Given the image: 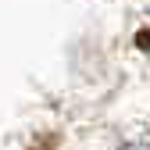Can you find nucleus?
I'll use <instances>...</instances> for the list:
<instances>
[{
	"label": "nucleus",
	"instance_id": "nucleus-1",
	"mask_svg": "<svg viewBox=\"0 0 150 150\" xmlns=\"http://www.w3.org/2000/svg\"><path fill=\"white\" fill-rule=\"evenodd\" d=\"M118 150H150V132H139V136H132V139H125Z\"/></svg>",
	"mask_w": 150,
	"mask_h": 150
}]
</instances>
